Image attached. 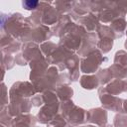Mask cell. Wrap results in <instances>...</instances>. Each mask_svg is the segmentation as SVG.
Here are the masks:
<instances>
[{"mask_svg": "<svg viewBox=\"0 0 127 127\" xmlns=\"http://www.w3.org/2000/svg\"><path fill=\"white\" fill-rule=\"evenodd\" d=\"M24 5L26 6V8L30 9V8H35L38 5V1H25Z\"/></svg>", "mask_w": 127, "mask_h": 127, "instance_id": "obj_1", "label": "cell"}]
</instances>
